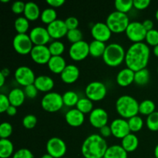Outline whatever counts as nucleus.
I'll return each mask as SVG.
<instances>
[{
    "instance_id": "obj_46",
    "label": "nucleus",
    "mask_w": 158,
    "mask_h": 158,
    "mask_svg": "<svg viewBox=\"0 0 158 158\" xmlns=\"http://www.w3.org/2000/svg\"><path fill=\"white\" fill-rule=\"evenodd\" d=\"M25 7H26V3L22 1H16L12 3L11 9L14 13L19 15L21 13H24Z\"/></svg>"
},
{
    "instance_id": "obj_21",
    "label": "nucleus",
    "mask_w": 158,
    "mask_h": 158,
    "mask_svg": "<svg viewBox=\"0 0 158 158\" xmlns=\"http://www.w3.org/2000/svg\"><path fill=\"white\" fill-rule=\"evenodd\" d=\"M135 72L129 68H124L118 73L117 76V83L119 86L126 87L134 83Z\"/></svg>"
},
{
    "instance_id": "obj_24",
    "label": "nucleus",
    "mask_w": 158,
    "mask_h": 158,
    "mask_svg": "<svg viewBox=\"0 0 158 158\" xmlns=\"http://www.w3.org/2000/svg\"><path fill=\"white\" fill-rule=\"evenodd\" d=\"M8 97H9V102L12 106L19 107L24 103L26 94H25L24 90L21 89L20 88H14L9 93Z\"/></svg>"
},
{
    "instance_id": "obj_54",
    "label": "nucleus",
    "mask_w": 158,
    "mask_h": 158,
    "mask_svg": "<svg viewBox=\"0 0 158 158\" xmlns=\"http://www.w3.org/2000/svg\"><path fill=\"white\" fill-rule=\"evenodd\" d=\"M6 77L0 73V86H1V87H2V86H4L5 82H6Z\"/></svg>"
},
{
    "instance_id": "obj_27",
    "label": "nucleus",
    "mask_w": 158,
    "mask_h": 158,
    "mask_svg": "<svg viewBox=\"0 0 158 158\" xmlns=\"http://www.w3.org/2000/svg\"><path fill=\"white\" fill-rule=\"evenodd\" d=\"M103 158H127V152L121 145H112L108 147Z\"/></svg>"
},
{
    "instance_id": "obj_58",
    "label": "nucleus",
    "mask_w": 158,
    "mask_h": 158,
    "mask_svg": "<svg viewBox=\"0 0 158 158\" xmlns=\"http://www.w3.org/2000/svg\"><path fill=\"white\" fill-rule=\"evenodd\" d=\"M41 158H53V157H52L51 155H49V154H44V155L42 156Z\"/></svg>"
},
{
    "instance_id": "obj_61",
    "label": "nucleus",
    "mask_w": 158,
    "mask_h": 158,
    "mask_svg": "<svg viewBox=\"0 0 158 158\" xmlns=\"http://www.w3.org/2000/svg\"><path fill=\"white\" fill-rule=\"evenodd\" d=\"M157 74H158V67H157Z\"/></svg>"
},
{
    "instance_id": "obj_39",
    "label": "nucleus",
    "mask_w": 158,
    "mask_h": 158,
    "mask_svg": "<svg viewBox=\"0 0 158 158\" xmlns=\"http://www.w3.org/2000/svg\"><path fill=\"white\" fill-rule=\"evenodd\" d=\"M146 124L151 131H158V111L149 115L147 118Z\"/></svg>"
},
{
    "instance_id": "obj_1",
    "label": "nucleus",
    "mask_w": 158,
    "mask_h": 158,
    "mask_svg": "<svg viewBox=\"0 0 158 158\" xmlns=\"http://www.w3.org/2000/svg\"><path fill=\"white\" fill-rule=\"evenodd\" d=\"M151 55V50L147 43H133L126 52L125 63L127 68L137 72L140 69H146L148 65Z\"/></svg>"
},
{
    "instance_id": "obj_34",
    "label": "nucleus",
    "mask_w": 158,
    "mask_h": 158,
    "mask_svg": "<svg viewBox=\"0 0 158 158\" xmlns=\"http://www.w3.org/2000/svg\"><path fill=\"white\" fill-rule=\"evenodd\" d=\"M114 6L116 11L127 14L134 7V0H116Z\"/></svg>"
},
{
    "instance_id": "obj_15",
    "label": "nucleus",
    "mask_w": 158,
    "mask_h": 158,
    "mask_svg": "<svg viewBox=\"0 0 158 158\" xmlns=\"http://www.w3.org/2000/svg\"><path fill=\"white\" fill-rule=\"evenodd\" d=\"M29 37L34 46H46L51 39L47 29L42 26H36L31 29Z\"/></svg>"
},
{
    "instance_id": "obj_13",
    "label": "nucleus",
    "mask_w": 158,
    "mask_h": 158,
    "mask_svg": "<svg viewBox=\"0 0 158 158\" xmlns=\"http://www.w3.org/2000/svg\"><path fill=\"white\" fill-rule=\"evenodd\" d=\"M112 135L117 139H123L131 134L128 121L123 118H117L113 120L110 123Z\"/></svg>"
},
{
    "instance_id": "obj_14",
    "label": "nucleus",
    "mask_w": 158,
    "mask_h": 158,
    "mask_svg": "<svg viewBox=\"0 0 158 158\" xmlns=\"http://www.w3.org/2000/svg\"><path fill=\"white\" fill-rule=\"evenodd\" d=\"M31 58L35 63L40 65L48 64L52 57L49 46H34L30 52Z\"/></svg>"
},
{
    "instance_id": "obj_3",
    "label": "nucleus",
    "mask_w": 158,
    "mask_h": 158,
    "mask_svg": "<svg viewBox=\"0 0 158 158\" xmlns=\"http://www.w3.org/2000/svg\"><path fill=\"white\" fill-rule=\"evenodd\" d=\"M139 104L140 103L133 97L123 95L117 99L116 102V110L122 118L129 120L139 114Z\"/></svg>"
},
{
    "instance_id": "obj_23",
    "label": "nucleus",
    "mask_w": 158,
    "mask_h": 158,
    "mask_svg": "<svg viewBox=\"0 0 158 158\" xmlns=\"http://www.w3.org/2000/svg\"><path fill=\"white\" fill-rule=\"evenodd\" d=\"M47 65L49 70L56 74H61L62 72L64 70V69L67 66L66 60L62 56H52Z\"/></svg>"
},
{
    "instance_id": "obj_52",
    "label": "nucleus",
    "mask_w": 158,
    "mask_h": 158,
    "mask_svg": "<svg viewBox=\"0 0 158 158\" xmlns=\"http://www.w3.org/2000/svg\"><path fill=\"white\" fill-rule=\"evenodd\" d=\"M142 23H143V27H144V29H146L147 32L154 29V23H153L152 20L146 19V20H144V21H143Z\"/></svg>"
},
{
    "instance_id": "obj_4",
    "label": "nucleus",
    "mask_w": 158,
    "mask_h": 158,
    "mask_svg": "<svg viewBox=\"0 0 158 158\" xmlns=\"http://www.w3.org/2000/svg\"><path fill=\"white\" fill-rule=\"evenodd\" d=\"M126 52L123 46L119 43H110L106 46L103 56V60L107 66L117 67L125 61Z\"/></svg>"
},
{
    "instance_id": "obj_63",
    "label": "nucleus",
    "mask_w": 158,
    "mask_h": 158,
    "mask_svg": "<svg viewBox=\"0 0 158 158\" xmlns=\"http://www.w3.org/2000/svg\"><path fill=\"white\" fill-rule=\"evenodd\" d=\"M153 158H156V157H153Z\"/></svg>"
},
{
    "instance_id": "obj_42",
    "label": "nucleus",
    "mask_w": 158,
    "mask_h": 158,
    "mask_svg": "<svg viewBox=\"0 0 158 158\" xmlns=\"http://www.w3.org/2000/svg\"><path fill=\"white\" fill-rule=\"evenodd\" d=\"M146 40L148 45L155 47L158 45V30L157 29H152L151 31H148L147 32Z\"/></svg>"
},
{
    "instance_id": "obj_38",
    "label": "nucleus",
    "mask_w": 158,
    "mask_h": 158,
    "mask_svg": "<svg viewBox=\"0 0 158 158\" xmlns=\"http://www.w3.org/2000/svg\"><path fill=\"white\" fill-rule=\"evenodd\" d=\"M127 121L130 127V130H131V132H139L140 130H142V128L143 127V119L140 117H139V116H135V117H131Z\"/></svg>"
},
{
    "instance_id": "obj_32",
    "label": "nucleus",
    "mask_w": 158,
    "mask_h": 158,
    "mask_svg": "<svg viewBox=\"0 0 158 158\" xmlns=\"http://www.w3.org/2000/svg\"><path fill=\"white\" fill-rule=\"evenodd\" d=\"M40 19L45 24L49 25L57 19L56 11L52 8H47L41 12Z\"/></svg>"
},
{
    "instance_id": "obj_57",
    "label": "nucleus",
    "mask_w": 158,
    "mask_h": 158,
    "mask_svg": "<svg viewBox=\"0 0 158 158\" xmlns=\"http://www.w3.org/2000/svg\"><path fill=\"white\" fill-rule=\"evenodd\" d=\"M154 157L158 158V144L156 146L155 149H154Z\"/></svg>"
},
{
    "instance_id": "obj_49",
    "label": "nucleus",
    "mask_w": 158,
    "mask_h": 158,
    "mask_svg": "<svg viewBox=\"0 0 158 158\" xmlns=\"http://www.w3.org/2000/svg\"><path fill=\"white\" fill-rule=\"evenodd\" d=\"M150 4V0H134V7L138 10H143L147 9Z\"/></svg>"
},
{
    "instance_id": "obj_11",
    "label": "nucleus",
    "mask_w": 158,
    "mask_h": 158,
    "mask_svg": "<svg viewBox=\"0 0 158 158\" xmlns=\"http://www.w3.org/2000/svg\"><path fill=\"white\" fill-rule=\"evenodd\" d=\"M14 77L19 84L25 87L29 85L34 84L36 78L32 69L26 66H22L17 68L14 73Z\"/></svg>"
},
{
    "instance_id": "obj_51",
    "label": "nucleus",
    "mask_w": 158,
    "mask_h": 158,
    "mask_svg": "<svg viewBox=\"0 0 158 158\" xmlns=\"http://www.w3.org/2000/svg\"><path fill=\"white\" fill-rule=\"evenodd\" d=\"M100 134L103 138H106V137H109L110 136L112 135V132H111V128L110 126H106L103 127L102 128L100 129Z\"/></svg>"
},
{
    "instance_id": "obj_59",
    "label": "nucleus",
    "mask_w": 158,
    "mask_h": 158,
    "mask_svg": "<svg viewBox=\"0 0 158 158\" xmlns=\"http://www.w3.org/2000/svg\"><path fill=\"white\" fill-rule=\"evenodd\" d=\"M155 17H156V19L158 21V9L156 11V13H155Z\"/></svg>"
},
{
    "instance_id": "obj_19",
    "label": "nucleus",
    "mask_w": 158,
    "mask_h": 158,
    "mask_svg": "<svg viewBox=\"0 0 158 158\" xmlns=\"http://www.w3.org/2000/svg\"><path fill=\"white\" fill-rule=\"evenodd\" d=\"M80 77V69L77 66L69 64L66 66L64 70L60 74L61 80L66 84H72L78 80Z\"/></svg>"
},
{
    "instance_id": "obj_7",
    "label": "nucleus",
    "mask_w": 158,
    "mask_h": 158,
    "mask_svg": "<svg viewBox=\"0 0 158 158\" xmlns=\"http://www.w3.org/2000/svg\"><path fill=\"white\" fill-rule=\"evenodd\" d=\"M106 87L104 83L100 81H94L86 86L85 94L86 97L94 101H100L106 95Z\"/></svg>"
},
{
    "instance_id": "obj_44",
    "label": "nucleus",
    "mask_w": 158,
    "mask_h": 158,
    "mask_svg": "<svg viewBox=\"0 0 158 158\" xmlns=\"http://www.w3.org/2000/svg\"><path fill=\"white\" fill-rule=\"evenodd\" d=\"M33 154L27 148H21L12 156V158H33Z\"/></svg>"
},
{
    "instance_id": "obj_31",
    "label": "nucleus",
    "mask_w": 158,
    "mask_h": 158,
    "mask_svg": "<svg viewBox=\"0 0 158 158\" xmlns=\"http://www.w3.org/2000/svg\"><path fill=\"white\" fill-rule=\"evenodd\" d=\"M79 100H80V98H79L78 94L74 91H66L63 95V104L68 107H73L74 106H77Z\"/></svg>"
},
{
    "instance_id": "obj_25",
    "label": "nucleus",
    "mask_w": 158,
    "mask_h": 158,
    "mask_svg": "<svg viewBox=\"0 0 158 158\" xmlns=\"http://www.w3.org/2000/svg\"><path fill=\"white\" fill-rule=\"evenodd\" d=\"M23 14L24 17H26L29 21H35L41 15V12L36 3L33 2H29L26 3V7Z\"/></svg>"
},
{
    "instance_id": "obj_6",
    "label": "nucleus",
    "mask_w": 158,
    "mask_h": 158,
    "mask_svg": "<svg viewBox=\"0 0 158 158\" xmlns=\"http://www.w3.org/2000/svg\"><path fill=\"white\" fill-rule=\"evenodd\" d=\"M41 106L42 108L46 112H57L64 106L63 96L56 92L47 93L42 99Z\"/></svg>"
},
{
    "instance_id": "obj_16",
    "label": "nucleus",
    "mask_w": 158,
    "mask_h": 158,
    "mask_svg": "<svg viewBox=\"0 0 158 158\" xmlns=\"http://www.w3.org/2000/svg\"><path fill=\"white\" fill-rule=\"evenodd\" d=\"M91 35L94 37V40L106 43L110 39L112 32L106 23H97L91 29Z\"/></svg>"
},
{
    "instance_id": "obj_41",
    "label": "nucleus",
    "mask_w": 158,
    "mask_h": 158,
    "mask_svg": "<svg viewBox=\"0 0 158 158\" xmlns=\"http://www.w3.org/2000/svg\"><path fill=\"white\" fill-rule=\"evenodd\" d=\"M12 126L8 122H3L0 125V137L1 139H8L12 134Z\"/></svg>"
},
{
    "instance_id": "obj_17",
    "label": "nucleus",
    "mask_w": 158,
    "mask_h": 158,
    "mask_svg": "<svg viewBox=\"0 0 158 158\" xmlns=\"http://www.w3.org/2000/svg\"><path fill=\"white\" fill-rule=\"evenodd\" d=\"M89 123L94 127L100 129L103 127L107 125L108 114L103 108H96L89 114Z\"/></svg>"
},
{
    "instance_id": "obj_60",
    "label": "nucleus",
    "mask_w": 158,
    "mask_h": 158,
    "mask_svg": "<svg viewBox=\"0 0 158 158\" xmlns=\"http://www.w3.org/2000/svg\"><path fill=\"white\" fill-rule=\"evenodd\" d=\"M0 1H1V2H4V3H7V2H9V0H0Z\"/></svg>"
},
{
    "instance_id": "obj_56",
    "label": "nucleus",
    "mask_w": 158,
    "mask_h": 158,
    "mask_svg": "<svg viewBox=\"0 0 158 158\" xmlns=\"http://www.w3.org/2000/svg\"><path fill=\"white\" fill-rule=\"evenodd\" d=\"M154 54L155 56H157L158 58V45L156 46L155 47H154Z\"/></svg>"
},
{
    "instance_id": "obj_30",
    "label": "nucleus",
    "mask_w": 158,
    "mask_h": 158,
    "mask_svg": "<svg viewBox=\"0 0 158 158\" xmlns=\"http://www.w3.org/2000/svg\"><path fill=\"white\" fill-rule=\"evenodd\" d=\"M150 72L148 69H143L135 72L134 83L138 86H144L149 83Z\"/></svg>"
},
{
    "instance_id": "obj_5",
    "label": "nucleus",
    "mask_w": 158,
    "mask_h": 158,
    "mask_svg": "<svg viewBox=\"0 0 158 158\" xmlns=\"http://www.w3.org/2000/svg\"><path fill=\"white\" fill-rule=\"evenodd\" d=\"M106 23L112 33L119 34L126 31L130 24V19L127 14L114 11L108 15Z\"/></svg>"
},
{
    "instance_id": "obj_28",
    "label": "nucleus",
    "mask_w": 158,
    "mask_h": 158,
    "mask_svg": "<svg viewBox=\"0 0 158 158\" xmlns=\"http://www.w3.org/2000/svg\"><path fill=\"white\" fill-rule=\"evenodd\" d=\"M89 55L95 58H98V57H103L106 46L105 43L94 40L89 44Z\"/></svg>"
},
{
    "instance_id": "obj_22",
    "label": "nucleus",
    "mask_w": 158,
    "mask_h": 158,
    "mask_svg": "<svg viewBox=\"0 0 158 158\" xmlns=\"http://www.w3.org/2000/svg\"><path fill=\"white\" fill-rule=\"evenodd\" d=\"M54 81L49 76L41 75L35 78L34 85L39 91L43 93L50 92L54 86Z\"/></svg>"
},
{
    "instance_id": "obj_20",
    "label": "nucleus",
    "mask_w": 158,
    "mask_h": 158,
    "mask_svg": "<svg viewBox=\"0 0 158 158\" xmlns=\"http://www.w3.org/2000/svg\"><path fill=\"white\" fill-rule=\"evenodd\" d=\"M65 120L68 125L73 127H78L84 123V114L77 108H73L68 111L65 115Z\"/></svg>"
},
{
    "instance_id": "obj_26",
    "label": "nucleus",
    "mask_w": 158,
    "mask_h": 158,
    "mask_svg": "<svg viewBox=\"0 0 158 158\" xmlns=\"http://www.w3.org/2000/svg\"><path fill=\"white\" fill-rule=\"evenodd\" d=\"M139 145V140L134 134H130L122 139L121 146L127 153L134 152L137 149Z\"/></svg>"
},
{
    "instance_id": "obj_29",
    "label": "nucleus",
    "mask_w": 158,
    "mask_h": 158,
    "mask_svg": "<svg viewBox=\"0 0 158 158\" xmlns=\"http://www.w3.org/2000/svg\"><path fill=\"white\" fill-rule=\"evenodd\" d=\"M13 143L9 139H0V157L9 158L13 156Z\"/></svg>"
},
{
    "instance_id": "obj_45",
    "label": "nucleus",
    "mask_w": 158,
    "mask_h": 158,
    "mask_svg": "<svg viewBox=\"0 0 158 158\" xmlns=\"http://www.w3.org/2000/svg\"><path fill=\"white\" fill-rule=\"evenodd\" d=\"M39 90L35 87L34 84L29 85L24 88V93L26 94V97H27L29 99H34L38 94Z\"/></svg>"
},
{
    "instance_id": "obj_37",
    "label": "nucleus",
    "mask_w": 158,
    "mask_h": 158,
    "mask_svg": "<svg viewBox=\"0 0 158 158\" xmlns=\"http://www.w3.org/2000/svg\"><path fill=\"white\" fill-rule=\"evenodd\" d=\"M49 49L52 56H59L64 52L65 45L59 40H55L49 44Z\"/></svg>"
},
{
    "instance_id": "obj_40",
    "label": "nucleus",
    "mask_w": 158,
    "mask_h": 158,
    "mask_svg": "<svg viewBox=\"0 0 158 158\" xmlns=\"http://www.w3.org/2000/svg\"><path fill=\"white\" fill-rule=\"evenodd\" d=\"M66 38L68 41L70 42L72 44L83 40V33L79 29H72V30L68 31L66 34Z\"/></svg>"
},
{
    "instance_id": "obj_55",
    "label": "nucleus",
    "mask_w": 158,
    "mask_h": 158,
    "mask_svg": "<svg viewBox=\"0 0 158 158\" xmlns=\"http://www.w3.org/2000/svg\"><path fill=\"white\" fill-rule=\"evenodd\" d=\"M0 73H1L2 74H3L6 77H7L9 75V73H10V71H9V69H8V68H5V69H3Z\"/></svg>"
},
{
    "instance_id": "obj_47",
    "label": "nucleus",
    "mask_w": 158,
    "mask_h": 158,
    "mask_svg": "<svg viewBox=\"0 0 158 158\" xmlns=\"http://www.w3.org/2000/svg\"><path fill=\"white\" fill-rule=\"evenodd\" d=\"M11 106L8 96L2 94H0V113L6 112L8 108Z\"/></svg>"
},
{
    "instance_id": "obj_35",
    "label": "nucleus",
    "mask_w": 158,
    "mask_h": 158,
    "mask_svg": "<svg viewBox=\"0 0 158 158\" xmlns=\"http://www.w3.org/2000/svg\"><path fill=\"white\" fill-rule=\"evenodd\" d=\"M76 107L83 114H90L94 110V103L92 100L88 99L87 97L81 98L79 100Z\"/></svg>"
},
{
    "instance_id": "obj_12",
    "label": "nucleus",
    "mask_w": 158,
    "mask_h": 158,
    "mask_svg": "<svg viewBox=\"0 0 158 158\" xmlns=\"http://www.w3.org/2000/svg\"><path fill=\"white\" fill-rule=\"evenodd\" d=\"M69 55L74 61H81L89 55V44L84 40L73 43L69 49Z\"/></svg>"
},
{
    "instance_id": "obj_53",
    "label": "nucleus",
    "mask_w": 158,
    "mask_h": 158,
    "mask_svg": "<svg viewBox=\"0 0 158 158\" xmlns=\"http://www.w3.org/2000/svg\"><path fill=\"white\" fill-rule=\"evenodd\" d=\"M6 113H7V114L9 116H11V117H13V116H15V114H16V113H17V107H15V106H12V105H11V106H9V108H8L7 110H6Z\"/></svg>"
},
{
    "instance_id": "obj_36",
    "label": "nucleus",
    "mask_w": 158,
    "mask_h": 158,
    "mask_svg": "<svg viewBox=\"0 0 158 158\" xmlns=\"http://www.w3.org/2000/svg\"><path fill=\"white\" fill-rule=\"evenodd\" d=\"M15 29L17 32V34H26L29 30V21L26 17L20 16L15 19L14 23Z\"/></svg>"
},
{
    "instance_id": "obj_10",
    "label": "nucleus",
    "mask_w": 158,
    "mask_h": 158,
    "mask_svg": "<svg viewBox=\"0 0 158 158\" xmlns=\"http://www.w3.org/2000/svg\"><path fill=\"white\" fill-rule=\"evenodd\" d=\"M66 151L67 148L66 143L59 137H52L46 143L47 154L53 158H63Z\"/></svg>"
},
{
    "instance_id": "obj_43",
    "label": "nucleus",
    "mask_w": 158,
    "mask_h": 158,
    "mask_svg": "<svg viewBox=\"0 0 158 158\" xmlns=\"http://www.w3.org/2000/svg\"><path fill=\"white\" fill-rule=\"evenodd\" d=\"M37 123V118L35 115L29 114L23 119V125L26 129H32Z\"/></svg>"
},
{
    "instance_id": "obj_18",
    "label": "nucleus",
    "mask_w": 158,
    "mask_h": 158,
    "mask_svg": "<svg viewBox=\"0 0 158 158\" xmlns=\"http://www.w3.org/2000/svg\"><path fill=\"white\" fill-rule=\"evenodd\" d=\"M46 29L51 39L55 40H58L63 37L66 36V34L69 31L66 27L65 21L61 19H56L51 24L48 25Z\"/></svg>"
},
{
    "instance_id": "obj_9",
    "label": "nucleus",
    "mask_w": 158,
    "mask_h": 158,
    "mask_svg": "<svg viewBox=\"0 0 158 158\" xmlns=\"http://www.w3.org/2000/svg\"><path fill=\"white\" fill-rule=\"evenodd\" d=\"M12 46L17 53L20 55H27L30 53L33 48V43L29 35L16 34L12 40Z\"/></svg>"
},
{
    "instance_id": "obj_48",
    "label": "nucleus",
    "mask_w": 158,
    "mask_h": 158,
    "mask_svg": "<svg viewBox=\"0 0 158 158\" xmlns=\"http://www.w3.org/2000/svg\"><path fill=\"white\" fill-rule=\"evenodd\" d=\"M65 23H66V27H67L68 30L78 29L79 20L77 19V18H76V17H68V18H66V20H65Z\"/></svg>"
},
{
    "instance_id": "obj_2",
    "label": "nucleus",
    "mask_w": 158,
    "mask_h": 158,
    "mask_svg": "<svg viewBox=\"0 0 158 158\" xmlns=\"http://www.w3.org/2000/svg\"><path fill=\"white\" fill-rule=\"evenodd\" d=\"M107 148L105 138L100 134H94L85 139L82 144L81 153L84 158H103Z\"/></svg>"
},
{
    "instance_id": "obj_33",
    "label": "nucleus",
    "mask_w": 158,
    "mask_h": 158,
    "mask_svg": "<svg viewBox=\"0 0 158 158\" xmlns=\"http://www.w3.org/2000/svg\"><path fill=\"white\" fill-rule=\"evenodd\" d=\"M156 106L154 102L151 100H145L139 104V113L142 115L149 116L155 112Z\"/></svg>"
},
{
    "instance_id": "obj_50",
    "label": "nucleus",
    "mask_w": 158,
    "mask_h": 158,
    "mask_svg": "<svg viewBox=\"0 0 158 158\" xmlns=\"http://www.w3.org/2000/svg\"><path fill=\"white\" fill-rule=\"evenodd\" d=\"M46 3L51 6V8L55 9V8L61 7L64 5L65 0H47Z\"/></svg>"
},
{
    "instance_id": "obj_8",
    "label": "nucleus",
    "mask_w": 158,
    "mask_h": 158,
    "mask_svg": "<svg viewBox=\"0 0 158 158\" xmlns=\"http://www.w3.org/2000/svg\"><path fill=\"white\" fill-rule=\"evenodd\" d=\"M147 30L143 23L140 22H131L127 28L125 33L127 37L134 43H142L146 39Z\"/></svg>"
},
{
    "instance_id": "obj_62",
    "label": "nucleus",
    "mask_w": 158,
    "mask_h": 158,
    "mask_svg": "<svg viewBox=\"0 0 158 158\" xmlns=\"http://www.w3.org/2000/svg\"><path fill=\"white\" fill-rule=\"evenodd\" d=\"M63 158H69V157H63Z\"/></svg>"
}]
</instances>
